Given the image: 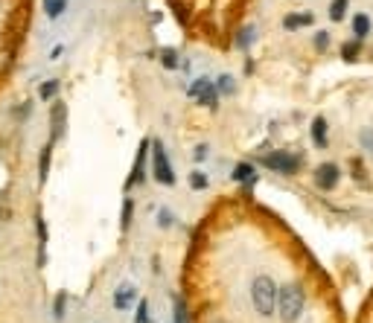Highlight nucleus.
Returning <instances> with one entry per match:
<instances>
[{"label": "nucleus", "mask_w": 373, "mask_h": 323, "mask_svg": "<svg viewBox=\"0 0 373 323\" xmlns=\"http://www.w3.org/2000/svg\"><path fill=\"white\" fill-rule=\"evenodd\" d=\"M303 306H306V294L303 288L289 283L283 288H277V300H274V315H280L283 323H295L303 315Z\"/></svg>", "instance_id": "1"}, {"label": "nucleus", "mask_w": 373, "mask_h": 323, "mask_svg": "<svg viewBox=\"0 0 373 323\" xmlns=\"http://www.w3.org/2000/svg\"><path fill=\"white\" fill-rule=\"evenodd\" d=\"M274 300H277V285H274L271 277L259 274L251 283V303H254V312L263 315V317H271L274 315Z\"/></svg>", "instance_id": "2"}, {"label": "nucleus", "mask_w": 373, "mask_h": 323, "mask_svg": "<svg viewBox=\"0 0 373 323\" xmlns=\"http://www.w3.org/2000/svg\"><path fill=\"white\" fill-rule=\"evenodd\" d=\"M152 146V172H155V181L158 184H167L172 187L175 184V172H172V164H169V157L164 152V143H149Z\"/></svg>", "instance_id": "3"}, {"label": "nucleus", "mask_w": 373, "mask_h": 323, "mask_svg": "<svg viewBox=\"0 0 373 323\" xmlns=\"http://www.w3.org/2000/svg\"><path fill=\"white\" fill-rule=\"evenodd\" d=\"M187 93L196 100L199 105H204V108H216V102H219V93H216V85L210 82L207 76H199L196 82H192L190 88H187Z\"/></svg>", "instance_id": "4"}, {"label": "nucleus", "mask_w": 373, "mask_h": 323, "mask_svg": "<svg viewBox=\"0 0 373 323\" xmlns=\"http://www.w3.org/2000/svg\"><path fill=\"white\" fill-rule=\"evenodd\" d=\"M263 166L274 169V172H283V175H295L300 169V157L295 155H286V152H274L263 157Z\"/></svg>", "instance_id": "5"}, {"label": "nucleus", "mask_w": 373, "mask_h": 323, "mask_svg": "<svg viewBox=\"0 0 373 323\" xmlns=\"http://www.w3.org/2000/svg\"><path fill=\"white\" fill-rule=\"evenodd\" d=\"M64 125H68V105L56 102L53 111H50V143L64 137Z\"/></svg>", "instance_id": "6"}, {"label": "nucleus", "mask_w": 373, "mask_h": 323, "mask_svg": "<svg viewBox=\"0 0 373 323\" xmlns=\"http://www.w3.org/2000/svg\"><path fill=\"white\" fill-rule=\"evenodd\" d=\"M338 178H342V172H338L335 164H321V166L315 169V184H318V189H333V187L338 184Z\"/></svg>", "instance_id": "7"}, {"label": "nucleus", "mask_w": 373, "mask_h": 323, "mask_svg": "<svg viewBox=\"0 0 373 323\" xmlns=\"http://www.w3.org/2000/svg\"><path fill=\"white\" fill-rule=\"evenodd\" d=\"M146 155H149V140H146V143H140L137 157H135V169H132V178H128V184H125V187L143 184V178H146Z\"/></svg>", "instance_id": "8"}, {"label": "nucleus", "mask_w": 373, "mask_h": 323, "mask_svg": "<svg viewBox=\"0 0 373 323\" xmlns=\"http://www.w3.org/2000/svg\"><path fill=\"white\" fill-rule=\"evenodd\" d=\"M137 300V288L135 285H128V283H123L117 292H114V309H120V312H125V309H132V303Z\"/></svg>", "instance_id": "9"}, {"label": "nucleus", "mask_w": 373, "mask_h": 323, "mask_svg": "<svg viewBox=\"0 0 373 323\" xmlns=\"http://www.w3.org/2000/svg\"><path fill=\"white\" fill-rule=\"evenodd\" d=\"M312 143L318 149H327V143H330V128H327V120L323 117L312 120Z\"/></svg>", "instance_id": "10"}, {"label": "nucleus", "mask_w": 373, "mask_h": 323, "mask_svg": "<svg viewBox=\"0 0 373 323\" xmlns=\"http://www.w3.org/2000/svg\"><path fill=\"white\" fill-rule=\"evenodd\" d=\"M36 230H38V265H44L47 262V221L41 213L36 216Z\"/></svg>", "instance_id": "11"}, {"label": "nucleus", "mask_w": 373, "mask_h": 323, "mask_svg": "<svg viewBox=\"0 0 373 323\" xmlns=\"http://www.w3.org/2000/svg\"><path fill=\"white\" fill-rule=\"evenodd\" d=\"M50 160H53V143H47L38 155V181L47 184V175H50Z\"/></svg>", "instance_id": "12"}, {"label": "nucleus", "mask_w": 373, "mask_h": 323, "mask_svg": "<svg viewBox=\"0 0 373 323\" xmlns=\"http://www.w3.org/2000/svg\"><path fill=\"white\" fill-rule=\"evenodd\" d=\"M370 29H373V24H370L367 15H353V36H356V41L367 38V36H370Z\"/></svg>", "instance_id": "13"}, {"label": "nucleus", "mask_w": 373, "mask_h": 323, "mask_svg": "<svg viewBox=\"0 0 373 323\" xmlns=\"http://www.w3.org/2000/svg\"><path fill=\"white\" fill-rule=\"evenodd\" d=\"M41 9H44L47 18L56 21L64 15V9H68V0H41Z\"/></svg>", "instance_id": "14"}, {"label": "nucleus", "mask_w": 373, "mask_h": 323, "mask_svg": "<svg viewBox=\"0 0 373 323\" xmlns=\"http://www.w3.org/2000/svg\"><path fill=\"white\" fill-rule=\"evenodd\" d=\"M59 79H47V82H41L38 85V100L41 102H53L56 100V96H59Z\"/></svg>", "instance_id": "15"}, {"label": "nucleus", "mask_w": 373, "mask_h": 323, "mask_svg": "<svg viewBox=\"0 0 373 323\" xmlns=\"http://www.w3.org/2000/svg\"><path fill=\"white\" fill-rule=\"evenodd\" d=\"M310 24H312V15H310V12L286 15V18H283V26H286L289 32H295V29H300V26H310Z\"/></svg>", "instance_id": "16"}, {"label": "nucleus", "mask_w": 373, "mask_h": 323, "mask_svg": "<svg viewBox=\"0 0 373 323\" xmlns=\"http://www.w3.org/2000/svg\"><path fill=\"white\" fill-rule=\"evenodd\" d=\"M216 93H219V96H234V93H236V79H234L231 73H222V76L216 79Z\"/></svg>", "instance_id": "17"}, {"label": "nucleus", "mask_w": 373, "mask_h": 323, "mask_svg": "<svg viewBox=\"0 0 373 323\" xmlns=\"http://www.w3.org/2000/svg\"><path fill=\"white\" fill-rule=\"evenodd\" d=\"M231 178H234V181H239V184H248V181H254V178H257V169L251 164H236Z\"/></svg>", "instance_id": "18"}, {"label": "nucleus", "mask_w": 373, "mask_h": 323, "mask_svg": "<svg viewBox=\"0 0 373 323\" xmlns=\"http://www.w3.org/2000/svg\"><path fill=\"white\" fill-rule=\"evenodd\" d=\"M257 38V26L254 24H248V26H242L239 29V36H236V47L239 50H248V44Z\"/></svg>", "instance_id": "19"}, {"label": "nucleus", "mask_w": 373, "mask_h": 323, "mask_svg": "<svg viewBox=\"0 0 373 323\" xmlns=\"http://www.w3.org/2000/svg\"><path fill=\"white\" fill-rule=\"evenodd\" d=\"M347 3H350V0H333V3H330V18H333V21H344Z\"/></svg>", "instance_id": "20"}, {"label": "nucleus", "mask_w": 373, "mask_h": 323, "mask_svg": "<svg viewBox=\"0 0 373 323\" xmlns=\"http://www.w3.org/2000/svg\"><path fill=\"white\" fill-rule=\"evenodd\" d=\"M160 64H164L167 70H175L181 61H178V53L172 50V47H167V50H160Z\"/></svg>", "instance_id": "21"}, {"label": "nucleus", "mask_w": 373, "mask_h": 323, "mask_svg": "<svg viewBox=\"0 0 373 323\" xmlns=\"http://www.w3.org/2000/svg\"><path fill=\"white\" fill-rule=\"evenodd\" d=\"M172 224H175V216L169 213L167 207H160V210H158V228L167 230V228H172Z\"/></svg>", "instance_id": "22"}, {"label": "nucleus", "mask_w": 373, "mask_h": 323, "mask_svg": "<svg viewBox=\"0 0 373 323\" xmlns=\"http://www.w3.org/2000/svg\"><path fill=\"white\" fill-rule=\"evenodd\" d=\"M175 323H190V315H187V306H184V300L178 297L175 300Z\"/></svg>", "instance_id": "23"}, {"label": "nucleus", "mask_w": 373, "mask_h": 323, "mask_svg": "<svg viewBox=\"0 0 373 323\" xmlns=\"http://www.w3.org/2000/svg\"><path fill=\"white\" fill-rule=\"evenodd\" d=\"M359 143H362V149L373 155V128H362V134H359Z\"/></svg>", "instance_id": "24"}, {"label": "nucleus", "mask_w": 373, "mask_h": 323, "mask_svg": "<svg viewBox=\"0 0 373 323\" xmlns=\"http://www.w3.org/2000/svg\"><path fill=\"white\" fill-rule=\"evenodd\" d=\"M64 303H68V294L61 292V294L53 300V317H56V320H61V317H64Z\"/></svg>", "instance_id": "25"}, {"label": "nucleus", "mask_w": 373, "mask_h": 323, "mask_svg": "<svg viewBox=\"0 0 373 323\" xmlns=\"http://www.w3.org/2000/svg\"><path fill=\"white\" fill-rule=\"evenodd\" d=\"M330 32H315V50L318 53H323V50H327V47H330Z\"/></svg>", "instance_id": "26"}, {"label": "nucleus", "mask_w": 373, "mask_h": 323, "mask_svg": "<svg viewBox=\"0 0 373 323\" xmlns=\"http://www.w3.org/2000/svg\"><path fill=\"white\" fill-rule=\"evenodd\" d=\"M132 213H135V204H132V198H125L123 201V230L132 224Z\"/></svg>", "instance_id": "27"}, {"label": "nucleus", "mask_w": 373, "mask_h": 323, "mask_svg": "<svg viewBox=\"0 0 373 323\" xmlns=\"http://www.w3.org/2000/svg\"><path fill=\"white\" fill-rule=\"evenodd\" d=\"M190 184L196 187V189H204V187H210V181H207V175H201V172H192L190 175Z\"/></svg>", "instance_id": "28"}, {"label": "nucleus", "mask_w": 373, "mask_h": 323, "mask_svg": "<svg viewBox=\"0 0 373 323\" xmlns=\"http://www.w3.org/2000/svg\"><path fill=\"white\" fill-rule=\"evenodd\" d=\"M135 323H149V303H146V300H140V306H137Z\"/></svg>", "instance_id": "29"}, {"label": "nucleus", "mask_w": 373, "mask_h": 323, "mask_svg": "<svg viewBox=\"0 0 373 323\" xmlns=\"http://www.w3.org/2000/svg\"><path fill=\"white\" fill-rule=\"evenodd\" d=\"M356 53H359V41H353V44L347 41V44L342 47V56H344L347 61H350V58H356Z\"/></svg>", "instance_id": "30"}, {"label": "nucleus", "mask_w": 373, "mask_h": 323, "mask_svg": "<svg viewBox=\"0 0 373 323\" xmlns=\"http://www.w3.org/2000/svg\"><path fill=\"white\" fill-rule=\"evenodd\" d=\"M204 157H207V146H199L196 149V160H204Z\"/></svg>", "instance_id": "31"}, {"label": "nucleus", "mask_w": 373, "mask_h": 323, "mask_svg": "<svg viewBox=\"0 0 373 323\" xmlns=\"http://www.w3.org/2000/svg\"><path fill=\"white\" fill-rule=\"evenodd\" d=\"M61 53H64V47H61V44H59V47H53V53H50V58H59V56H61Z\"/></svg>", "instance_id": "32"}, {"label": "nucleus", "mask_w": 373, "mask_h": 323, "mask_svg": "<svg viewBox=\"0 0 373 323\" xmlns=\"http://www.w3.org/2000/svg\"><path fill=\"white\" fill-rule=\"evenodd\" d=\"M207 323H228V320H222V317H210Z\"/></svg>", "instance_id": "33"}]
</instances>
